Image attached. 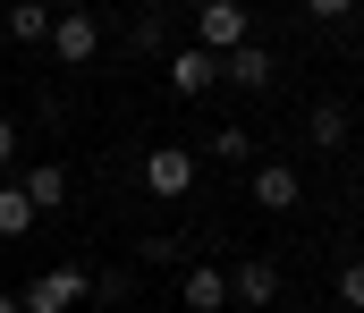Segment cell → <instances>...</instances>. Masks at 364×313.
<instances>
[{
	"label": "cell",
	"instance_id": "obj_15",
	"mask_svg": "<svg viewBox=\"0 0 364 313\" xmlns=\"http://www.w3.org/2000/svg\"><path fill=\"white\" fill-rule=\"evenodd\" d=\"M144 263H186V237L178 229H153V237H144Z\"/></svg>",
	"mask_w": 364,
	"mask_h": 313
},
{
	"label": "cell",
	"instance_id": "obj_13",
	"mask_svg": "<svg viewBox=\"0 0 364 313\" xmlns=\"http://www.w3.org/2000/svg\"><path fill=\"white\" fill-rule=\"evenodd\" d=\"M34 229V204L17 195V178H0V237H26Z\"/></svg>",
	"mask_w": 364,
	"mask_h": 313
},
{
	"label": "cell",
	"instance_id": "obj_7",
	"mask_svg": "<svg viewBox=\"0 0 364 313\" xmlns=\"http://www.w3.org/2000/svg\"><path fill=\"white\" fill-rule=\"evenodd\" d=\"M178 313H229V271L186 263V271H178Z\"/></svg>",
	"mask_w": 364,
	"mask_h": 313
},
{
	"label": "cell",
	"instance_id": "obj_1",
	"mask_svg": "<svg viewBox=\"0 0 364 313\" xmlns=\"http://www.w3.org/2000/svg\"><path fill=\"white\" fill-rule=\"evenodd\" d=\"M85 297H93V271H77V263H51V271H34V280L17 288L26 313H77Z\"/></svg>",
	"mask_w": 364,
	"mask_h": 313
},
{
	"label": "cell",
	"instance_id": "obj_18",
	"mask_svg": "<svg viewBox=\"0 0 364 313\" xmlns=\"http://www.w3.org/2000/svg\"><path fill=\"white\" fill-rule=\"evenodd\" d=\"M127 43H136V60H144V51H161V17H136V26H127Z\"/></svg>",
	"mask_w": 364,
	"mask_h": 313
},
{
	"label": "cell",
	"instance_id": "obj_10",
	"mask_svg": "<svg viewBox=\"0 0 364 313\" xmlns=\"http://www.w3.org/2000/svg\"><path fill=\"white\" fill-rule=\"evenodd\" d=\"M170 85H178V94H212V85H220V60L186 43V51H170Z\"/></svg>",
	"mask_w": 364,
	"mask_h": 313
},
{
	"label": "cell",
	"instance_id": "obj_21",
	"mask_svg": "<svg viewBox=\"0 0 364 313\" xmlns=\"http://www.w3.org/2000/svg\"><path fill=\"white\" fill-rule=\"evenodd\" d=\"M272 313H279V305H272Z\"/></svg>",
	"mask_w": 364,
	"mask_h": 313
},
{
	"label": "cell",
	"instance_id": "obj_9",
	"mask_svg": "<svg viewBox=\"0 0 364 313\" xmlns=\"http://www.w3.org/2000/svg\"><path fill=\"white\" fill-rule=\"evenodd\" d=\"M17 195L34 204V220L60 212V204H68V170H60V161H34V170H17Z\"/></svg>",
	"mask_w": 364,
	"mask_h": 313
},
{
	"label": "cell",
	"instance_id": "obj_17",
	"mask_svg": "<svg viewBox=\"0 0 364 313\" xmlns=\"http://www.w3.org/2000/svg\"><path fill=\"white\" fill-rule=\"evenodd\" d=\"M305 17H314V26H348V17H356V0H305Z\"/></svg>",
	"mask_w": 364,
	"mask_h": 313
},
{
	"label": "cell",
	"instance_id": "obj_8",
	"mask_svg": "<svg viewBox=\"0 0 364 313\" xmlns=\"http://www.w3.org/2000/svg\"><path fill=\"white\" fill-rule=\"evenodd\" d=\"M220 85H237V94H263V85H272V43H237V51L220 60Z\"/></svg>",
	"mask_w": 364,
	"mask_h": 313
},
{
	"label": "cell",
	"instance_id": "obj_2",
	"mask_svg": "<svg viewBox=\"0 0 364 313\" xmlns=\"http://www.w3.org/2000/svg\"><path fill=\"white\" fill-rule=\"evenodd\" d=\"M60 68H93L102 60V17L93 9H51V43H43Z\"/></svg>",
	"mask_w": 364,
	"mask_h": 313
},
{
	"label": "cell",
	"instance_id": "obj_6",
	"mask_svg": "<svg viewBox=\"0 0 364 313\" xmlns=\"http://www.w3.org/2000/svg\"><path fill=\"white\" fill-rule=\"evenodd\" d=\"M229 305H255V313L279 305V263L272 254H246V263L229 271Z\"/></svg>",
	"mask_w": 364,
	"mask_h": 313
},
{
	"label": "cell",
	"instance_id": "obj_12",
	"mask_svg": "<svg viewBox=\"0 0 364 313\" xmlns=\"http://www.w3.org/2000/svg\"><path fill=\"white\" fill-rule=\"evenodd\" d=\"M0 34H9V43H51V9H43V0H9Z\"/></svg>",
	"mask_w": 364,
	"mask_h": 313
},
{
	"label": "cell",
	"instance_id": "obj_16",
	"mask_svg": "<svg viewBox=\"0 0 364 313\" xmlns=\"http://www.w3.org/2000/svg\"><path fill=\"white\" fill-rule=\"evenodd\" d=\"M339 305L364 313V263H339Z\"/></svg>",
	"mask_w": 364,
	"mask_h": 313
},
{
	"label": "cell",
	"instance_id": "obj_5",
	"mask_svg": "<svg viewBox=\"0 0 364 313\" xmlns=\"http://www.w3.org/2000/svg\"><path fill=\"white\" fill-rule=\"evenodd\" d=\"M246 195H255V212H296L305 204V178H296V161H255Z\"/></svg>",
	"mask_w": 364,
	"mask_h": 313
},
{
	"label": "cell",
	"instance_id": "obj_4",
	"mask_svg": "<svg viewBox=\"0 0 364 313\" xmlns=\"http://www.w3.org/2000/svg\"><path fill=\"white\" fill-rule=\"evenodd\" d=\"M136 178H144V195H161V204H178L186 187H195V153H186V144H153Z\"/></svg>",
	"mask_w": 364,
	"mask_h": 313
},
{
	"label": "cell",
	"instance_id": "obj_14",
	"mask_svg": "<svg viewBox=\"0 0 364 313\" xmlns=\"http://www.w3.org/2000/svg\"><path fill=\"white\" fill-rule=\"evenodd\" d=\"M203 153H212V161H246V153H255V136H246V127H212V144H203Z\"/></svg>",
	"mask_w": 364,
	"mask_h": 313
},
{
	"label": "cell",
	"instance_id": "obj_3",
	"mask_svg": "<svg viewBox=\"0 0 364 313\" xmlns=\"http://www.w3.org/2000/svg\"><path fill=\"white\" fill-rule=\"evenodd\" d=\"M237 43H255V17H246V0H203V9H195V51L229 60Z\"/></svg>",
	"mask_w": 364,
	"mask_h": 313
},
{
	"label": "cell",
	"instance_id": "obj_20",
	"mask_svg": "<svg viewBox=\"0 0 364 313\" xmlns=\"http://www.w3.org/2000/svg\"><path fill=\"white\" fill-rule=\"evenodd\" d=\"M0 313H26V305H17V297H0Z\"/></svg>",
	"mask_w": 364,
	"mask_h": 313
},
{
	"label": "cell",
	"instance_id": "obj_19",
	"mask_svg": "<svg viewBox=\"0 0 364 313\" xmlns=\"http://www.w3.org/2000/svg\"><path fill=\"white\" fill-rule=\"evenodd\" d=\"M17 161V119H0V170Z\"/></svg>",
	"mask_w": 364,
	"mask_h": 313
},
{
	"label": "cell",
	"instance_id": "obj_11",
	"mask_svg": "<svg viewBox=\"0 0 364 313\" xmlns=\"http://www.w3.org/2000/svg\"><path fill=\"white\" fill-rule=\"evenodd\" d=\"M305 136H314L322 153H339V144L356 136V119H348V102H314V110H305Z\"/></svg>",
	"mask_w": 364,
	"mask_h": 313
}]
</instances>
